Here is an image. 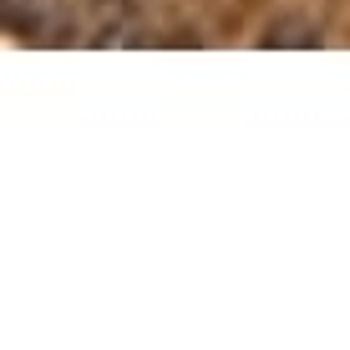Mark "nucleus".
Masks as SVG:
<instances>
[{"mask_svg": "<svg viewBox=\"0 0 350 350\" xmlns=\"http://www.w3.org/2000/svg\"><path fill=\"white\" fill-rule=\"evenodd\" d=\"M264 46H320V26H310V21H274Z\"/></svg>", "mask_w": 350, "mask_h": 350, "instance_id": "1", "label": "nucleus"}]
</instances>
